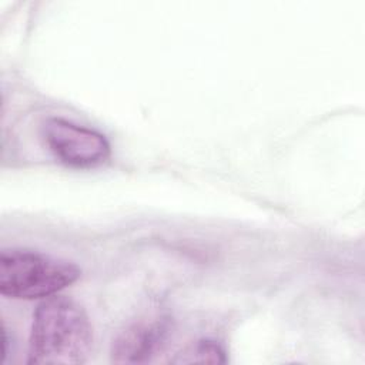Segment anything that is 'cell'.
Instances as JSON below:
<instances>
[{
    "instance_id": "3",
    "label": "cell",
    "mask_w": 365,
    "mask_h": 365,
    "mask_svg": "<svg viewBox=\"0 0 365 365\" xmlns=\"http://www.w3.org/2000/svg\"><path fill=\"white\" fill-rule=\"evenodd\" d=\"M43 138L56 158L74 168L97 167L111 154L104 134L60 117L44 121Z\"/></svg>"
},
{
    "instance_id": "4",
    "label": "cell",
    "mask_w": 365,
    "mask_h": 365,
    "mask_svg": "<svg viewBox=\"0 0 365 365\" xmlns=\"http://www.w3.org/2000/svg\"><path fill=\"white\" fill-rule=\"evenodd\" d=\"M171 322L163 315L135 319L117 334L111 345L115 364H145L164 351L171 338Z\"/></svg>"
},
{
    "instance_id": "2",
    "label": "cell",
    "mask_w": 365,
    "mask_h": 365,
    "mask_svg": "<svg viewBox=\"0 0 365 365\" xmlns=\"http://www.w3.org/2000/svg\"><path fill=\"white\" fill-rule=\"evenodd\" d=\"M80 274L74 262L38 251L10 248L0 254V294L6 298H48L76 282Z\"/></svg>"
},
{
    "instance_id": "5",
    "label": "cell",
    "mask_w": 365,
    "mask_h": 365,
    "mask_svg": "<svg viewBox=\"0 0 365 365\" xmlns=\"http://www.w3.org/2000/svg\"><path fill=\"white\" fill-rule=\"evenodd\" d=\"M173 364H225L227 355L225 349L212 339H200L181 352H178L173 359Z\"/></svg>"
},
{
    "instance_id": "1",
    "label": "cell",
    "mask_w": 365,
    "mask_h": 365,
    "mask_svg": "<svg viewBox=\"0 0 365 365\" xmlns=\"http://www.w3.org/2000/svg\"><path fill=\"white\" fill-rule=\"evenodd\" d=\"M91 348L93 327L76 299L56 294L37 305L29 341V364H84Z\"/></svg>"
}]
</instances>
